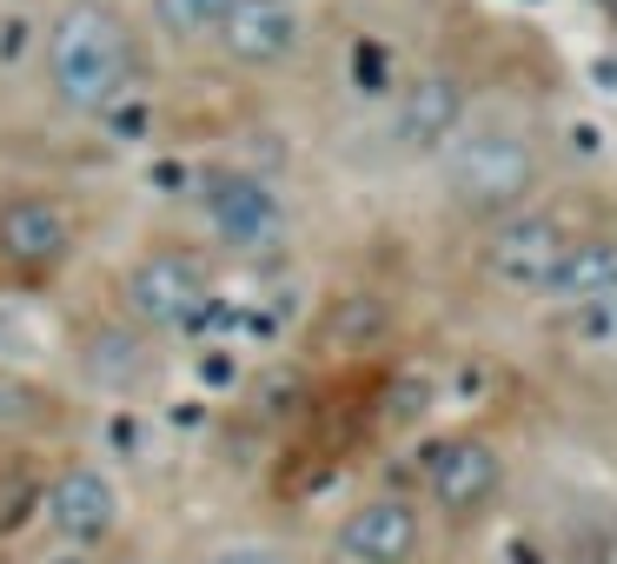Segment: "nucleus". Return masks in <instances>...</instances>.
Here are the masks:
<instances>
[{"label":"nucleus","mask_w":617,"mask_h":564,"mask_svg":"<svg viewBox=\"0 0 617 564\" xmlns=\"http://www.w3.org/2000/svg\"><path fill=\"white\" fill-rule=\"evenodd\" d=\"M47 93L73 120H106L133 93V33L106 7H66L47 33Z\"/></svg>","instance_id":"obj_1"},{"label":"nucleus","mask_w":617,"mask_h":564,"mask_svg":"<svg viewBox=\"0 0 617 564\" xmlns=\"http://www.w3.org/2000/svg\"><path fill=\"white\" fill-rule=\"evenodd\" d=\"M439 180H445V193H452L459 213L505 219V213H518L532 199L538 146H532V133L512 113H472L439 146Z\"/></svg>","instance_id":"obj_2"},{"label":"nucleus","mask_w":617,"mask_h":564,"mask_svg":"<svg viewBox=\"0 0 617 564\" xmlns=\"http://www.w3.org/2000/svg\"><path fill=\"white\" fill-rule=\"evenodd\" d=\"M193 199H199V219L206 233L233 253V259H272L292 233V213L279 199V186L253 166H213L193 180Z\"/></svg>","instance_id":"obj_3"},{"label":"nucleus","mask_w":617,"mask_h":564,"mask_svg":"<svg viewBox=\"0 0 617 564\" xmlns=\"http://www.w3.org/2000/svg\"><path fill=\"white\" fill-rule=\"evenodd\" d=\"M213 299L206 259L193 246H146L126 273H120V319L140 326L146 339L160 332H186V319Z\"/></svg>","instance_id":"obj_4"},{"label":"nucleus","mask_w":617,"mask_h":564,"mask_svg":"<svg viewBox=\"0 0 617 564\" xmlns=\"http://www.w3.org/2000/svg\"><path fill=\"white\" fill-rule=\"evenodd\" d=\"M40 525L53 545H73V552H100L120 545V525H126V499H120V479L93 459H66L47 472V492H40Z\"/></svg>","instance_id":"obj_5"},{"label":"nucleus","mask_w":617,"mask_h":564,"mask_svg":"<svg viewBox=\"0 0 617 564\" xmlns=\"http://www.w3.org/2000/svg\"><path fill=\"white\" fill-rule=\"evenodd\" d=\"M505 485V459L492 439H472V432H452V439H432L419 452V492L425 505H439L445 519H472L498 499Z\"/></svg>","instance_id":"obj_6"},{"label":"nucleus","mask_w":617,"mask_h":564,"mask_svg":"<svg viewBox=\"0 0 617 564\" xmlns=\"http://www.w3.org/2000/svg\"><path fill=\"white\" fill-rule=\"evenodd\" d=\"M80 253V219L53 193H7L0 199V266L20 279L60 273Z\"/></svg>","instance_id":"obj_7"},{"label":"nucleus","mask_w":617,"mask_h":564,"mask_svg":"<svg viewBox=\"0 0 617 564\" xmlns=\"http://www.w3.org/2000/svg\"><path fill=\"white\" fill-rule=\"evenodd\" d=\"M565 246H572V233H565L552 213L518 206V213H505V219L492 226V239L479 246V266H485V279H498L505 293H545L552 273H558V259H565Z\"/></svg>","instance_id":"obj_8"},{"label":"nucleus","mask_w":617,"mask_h":564,"mask_svg":"<svg viewBox=\"0 0 617 564\" xmlns=\"http://www.w3.org/2000/svg\"><path fill=\"white\" fill-rule=\"evenodd\" d=\"M419 552H425V512L405 492L359 499L332 532V564H412Z\"/></svg>","instance_id":"obj_9"},{"label":"nucleus","mask_w":617,"mask_h":564,"mask_svg":"<svg viewBox=\"0 0 617 564\" xmlns=\"http://www.w3.org/2000/svg\"><path fill=\"white\" fill-rule=\"evenodd\" d=\"M73 359H80V379H86L100 399H113V406H140V399L160 386V352H153V339H146L140 326H126V319H100V326L73 346Z\"/></svg>","instance_id":"obj_10"},{"label":"nucleus","mask_w":617,"mask_h":564,"mask_svg":"<svg viewBox=\"0 0 617 564\" xmlns=\"http://www.w3.org/2000/svg\"><path fill=\"white\" fill-rule=\"evenodd\" d=\"M219 53L239 66H279L299 53V7L292 0H233L213 27Z\"/></svg>","instance_id":"obj_11"},{"label":"nucleus","mask_w":617,"mask_h":564,"mask_svg":"<svg viewBox=\"0 0 617 564\" xmlns=\"http://www.w3.org/2000/svg\"><path fill=\"white\" fill-rule=\"evenodd\" d=\"M459 120H465V93H459L452 73H419L392 100V140H399V153H439L459 133Z\"/></svg>","instance_id":"obj_12"},{"label":"nucleus","mask_w":617,"mask_h":564,"mask_svg":"<svg viewBox=\"0 0 617 564\" xmlns=\"http://www.w3.org/2000/svg\"><path fill=\"white\" fill-rule=\"evenodd\" d=\"M611 286H617V239H572L545 293H552V306L565 312V306H585V299H598V293H611Z\"/></svg>","instance_id":"obj_13"},{"label":"nucleus","mask_w":617,"mask_h":564,"mask_svg":"<svg viewBox=\"0 0 617 564\" xmlns=\"http://www.w3.org/2000/svg\"><path fill=\"white\" fill-rule=\"evenodd\" d=\"M47 352H53L47 319H40L27 299H0V372H20V379H27Z\"/></svg>","instance_id":"obj_14"},{"label":"nucleus","mask_w":617,"mask_h":564,"mask_svg":"<svg viewBox=\"0 0 617 564\" xmlns=\"http://www.w3.org/2000/svg\"><path fill=\"white\" fill-rule=\"evenodd\" d=\"M47 419H53L47 392L20 372H0V445H33L47 432Z\"/></svg>","instance_id":"obj_15"},{"label":"nucleus","mask_w":617,"mask_h":564,"mask_svg":"<svg viewBox=\"0 0 617 564\" xmlns=\"http://www.w3.org/2000/svg\"><path fill=\"white\" fill-rule=\"evenodd\" d=\"M558 332H565L572 346L598 352V359H617V286L598 293V299H585V306H565V312H558Z\"/></svg>","instance_id":"obj_16"},{"label":"nucleus","mask_w":617,"mask_h":564,"mask_svg":"<svg viewBox=\"0 0 617 564\" xmlns=\"http://www.w3.org/2000/svg\"><path fill=\"white\" fill-rule=\"evenodd\" d=\"M20 459H27V452H20ZM20 459L0 465V539H20V525L40 519V492H47V479H33Z\"/></svg>","instance_id":"obj_17"},{"label":"nucleus","mask_w":617,"mask_h":564,"mask_svg":"<svg viewBox=\"0 0 617 564\" xmlns=\"http://www.w3.org/2000/svg\"><path fill=\"white\" fill-rule=\"evenodd\" d=\"M233 0H153V20H160V33L166 40H179V47H193V40H206L213 27H219V13H226Z\"/></svg>","instance_id":"obj_18"},{"label":"nucleus","mask_w":617,"mask_h":564,"mask_svg":"<svg viewBox=\"0 0 617 564\" xmlns=\"http://www.w3.org/2000/svg\"><path fill=\"white\" fill-rule=\"evenodd\" d=\"M372 332H385V299H372V293H346V299L326 312V339H332V346H359V339H372Z\"/></svg>","instance_id":"obj_19"},{"label":"nucleus","mask_w":617,"mask_h":564,"mask_svg":"<svg viewBox=\"0 0 617 564\" xmlns=\"http://www.w3.org/2000/svg\"><path fill=\"white\" fill-rule=\"evenodd\" d=\"M100 439H106V452L120 465H146V419H140V406H106Z\"/></svg>","instance_id":"obj_20"},{"label":"nucleus","mask_w":617,"mask_h":564,"mask_svg":"<svg viewBox=\"0 0 617 564\" xmlns=\"http://www.w3.org/2000/svg\"><path fill=\"white\" fill-rule=\"evenodd\" d=\"M106 126H113V140H146V126H153V100L133 86V93L106 113Z\"/></svg>","instance_id":"obj_21"},{"label":"nucleus","mask_w":617,"mask_h":564,"mask_svg":"<svg viewBox=\"0 0 617 564\" xmlns=\"http://www.w3.org/2000/svg\"><path fill=\"white\" fill-rule=\"evenodd\" d=\"M352 80H359V93H385L392 80H385V47L379 40H359L352 47Z\"/></svg>","instance_id":"obj_22"},{"label":"nucleus","mask_w":617,"mask_h":564,"mask_svg":"<svg viewBox=\"0 0 617 564\" xmlns=\"http://www.w3.org/2000/svg\"><path fill=\"white\" fill-rule=\"evenodd\" d=\"M193 366H199V386H206V392H233V386H239V359H233L226 346H206Z\"/></svg>","instance_id":"obj_23"},{"label":"nucleus","mask_w":617,"mask_h":564,"mask_svg":"<svg viewBox=\"0 0 617 564\" xmlns=\"http://www.w3.org/2000/svg\"><path fill=\"white\" fill-rule=\"evenodd\" d=\"M199 564H292L279 545H259V539H239V545H219L213 558H199Z\"/></svg>","instance_id":"obj_24"},{"label":"nucleus","mask_w":617,"mask_h":564,"mask_svg":"<svg viewBox=\"0 0 617 564\" xmlns=\"http://www.w3.org/2000/svg\"><path fill=\"white\" fill-rule=\"evenodd\" d=\"M146 180H153V193H166V199L193 193V166H186V160H160V166H153Z\"/></svg>","instance_id":"obj_25"},{"label":"nucleus","mask_w":617,"mask_h":564,"mask_svg":"<svg viewBox=\"0 0 617 564\" xmlns=\"http://www.w3.org/2000/svg\"><path fill=\"white\" fill-rule=\"evenodd\" d=\"M27 47H33V20H20V13H13V20H0V66H13Z\"/></svg>","instance_id":"obj_26"},{"label":"nucleus","mask_w":617,"mask_h":564,"mask_svg":"<svg viewBox=\"0 0 617 564\" xmlns=\"http://www.w3.org/2000/svg\"><path fill=\"white\" fill-rule=\"evenodd\" d=\"M27 564H106V558H100V552H73V545H53V539H47V545H40Z\"/></svg>","instance_id":"obj_27"},{"label":"nucleus","mask_w":617,"mask_h":564,"mask_svg":"<svg viewBox=\"0 0 617 564\" xmlns=\"http://www.w3.org/2000/svg\"><path fill=\"white\" fill-rule=\"evenodd\" d=\"M166 425H173V432H193V425H206V399H179V406L166 412Z\"/></svg>","instance_id":"obj_28"},{"label":"nucleus","mask_w":617,"mask_h":564,"mask_svg":"<svg viewBox=\"0 0 617 564\" xmlns=\"http://www.w3.org/2000/svg\"><path fill=\"white\" fill-rule=\"evenodd\" d=\"M106 564H173V558H166V552H153V545H120Z\"/></svg>","instance_id":"obj_29"}]
</instances>
